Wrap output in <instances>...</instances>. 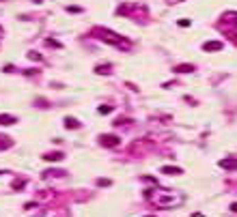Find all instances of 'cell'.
<instances>
[{
	"instance_id": "obj_1",
	"label": "cell",
	"mask_w": 237,
	"mask_h": 217,
	"mask_svg": "<svg viewBox=\"0 0 237 217\" xmlns=\"http://www.w3.org/2000/svg\"><path fill=\"white\" fill-rule=\"evenodd\" d=\"M101 39L108 41V43H112V45H116V47H121V50H127V47H129L127 41H123L121 37H116V35H101Z\"/></svg>"
},
{
	"instance_id": "obj_2",
	"label": "cell",
	"mask_w": 237,
	"mask_h": 217,
	"mask_svg": "<svg viewBox=\"0 0 237 217\" xmlns=\"http://www.w3.org/2000/svg\"><path fill=\"white\" fill-rule=\"evenodd\" d=\"M203 50L205 52H218V50H222V43L220 41H209V43L203 45Z\"/></svg>"
},
{
	"instance_id": "obj_3",
	"label": "cell",
	"mask_w": 237,
	"mask_h": 217,
	"mask_svg": "<svg viewBox=\"0 0 237 217\" xmlns=\"http://www.w3.org/2000/svg\"><path fill=\"white\" fill-rule=\"evenodd\" d=\"M101 144H104V146H118V138H114V135H101Z\"/></svg>"
},
{
	"instance_id": "obj_4",
	"label": "cell",
	"mask_w": 237,
	"mask_h": 217,
	"mask_svg": "<svg viewBox=\"0 0 237 217\" xmlns=\"http://www.w3.org/2000/svg\"><path fill=\"white\" fill-rule=\"evenodd\" d=\"M15 123V118L9 116V114H0V125H13Z\"/></svg>"
},
{
	"instance_id": "obj_5",
	"label": "cell",
	"mask_w": 237,
	"mask_h": 217,
	"mask_svg": "<svg viewBox=\"0 0 237 217\" xmlns=\"http://www.w3.org/2000/svg\"><path fill=\"white\" fill-rule=\"evenodd\" d=\"M95 73L108 75V73H112V67H110V65H101V67H97V69H95Z\"/></svg>"
},
{
	"instance_id": "obj_6",
	"label": "cell",
	"mask_w": 237,
	"mask_h": 217,
	"mask_svg": "<svg viewBox=\"0 0 237 217\" xmlns=\"http://www.w3.org/2000/svg\"><path fill=\"white\" fill-rule=\"evenodd\" d=\"M43 159H47V161H60L63 155L60 153H47V155H43Z\"/></svg>"
},
{
	"instance_id": "obj_7",
	"label": "cell",
	"mask_w": 237,
	"mask_h": 217,
	"mask_svg": "<svg viewBox=\"0 0 237 217\" xmlns=\"http://www.w3.org/2000/svg\"><path fill=\"white\" fill-rule=\"evenodd\" d=\"M175 71H177V73H190V71H194V67L192 65H179Z\"/></svg>"
},
{
	"instance_id": "obj_8",
	"label": "cell",
	"mask_w": 237,
	"mask_h": 217,
	"mask_svg": "<svg viewBox=\"0 0 237 217\" xmlns=\"http://www.w3.org/2000/svg\"><path fill=\"white\" fill-rule=\"evenodd\" d=\"M65 127H69V129H76V127H80V123L76 118H65Z\"/></svg>"
},
{
	"instance_id": "obj_9",
	"label": "cell",
	"mask_w": 237,
	"mask_h": 217,
	"mask_svg": "<svg viewBox=\"0 0 237 217\" xmlns=\"http://www.w3.org/2000/svg\"><path fill=\"white\" fill-rule=\"evenodd\" d=\"M9 146H11V140L5 138V135H0V151H5V149H9Z\"/></svg>"
},
{
	"instance_id": "obj_10",
	"label": "cell",
	"mask_w": 237,
	"mask_h": 217,
	"mask_svg": "<svg viewBox=\"0 0 237 217\" xmlns=\"http://www.w3.org/2000/svg\"><path fill=\"white\" fill-rule=\"evenodd\" d=\"M162 172H166V174H179L181 170H179V168H164Z\"/></svg>"
},
{
	"instance_id": "obj_11",
	"label": "cell",
	"mask_w": 237,
	"mask_h": 217,
	"mask_svg": "<svg viewBox=\"0 0 237 217\" xmlns=\"http://www.w3.org/2000/svg\"><path fill=\"white\" fill-rule=\"evenodd\" d=\"M110 110H112V105H101V108H99V112H101V114H108Z\"/></svg>"
},
{
	"instance_id": "obj_12",
	"label": "cell",
	"mask_w": 237,
	"mask_h": 217,
	"mask_svg": "<svg viewBox=\"0 0 237 217\" xmlns=\"http://www.w3.org/2000/svg\"><path fill=\"white\" fill-rule=\"evenodd\" d=\"M67 11H69V13H80V11H82V9H78V7H69V9H67Z\"/></svg>"
}]
</instances>
